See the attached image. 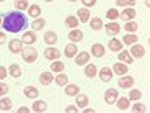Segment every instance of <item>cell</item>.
<instances>
[{"instance_id":"obj_25","label":"cell","mask_w":150,"mask_h":113,"mask_svg":"<svg viewBox=\"0 0 150 113\" xmlns=\"http://www.w3.org/2000/svg\"><path fill=\"white\" fill-rule=\"evenodd\" d=\"M77 13H79V16H77V18H79V21H82V23H88V20H90V11H88V8H79V11H77Z\"/></svg>"},{"instance_id":"obj_16","label":"cell","mask_w":150,"mask_h":113,"mask_svg":"<svg viewBox=\"0 0 150 113\" xmlns=\"http://www.w3.org/2000/svg\"><path fill=\"white\" fill-rule=\"evenodd\" d=\"M91 56L103 57V56H105V46L100 44V43H95V44L91 46Z\"/></svg>"},{"instance_id":"obj_10","label":"cell","mask_w":150,"mask_h":113,"mask_svg":"<svg viewBox=\"0 0 150 113\" xmlns=\"http://www.w3.org/2000/svg\"><path fill=\"white\" fill-rule=\"evenodd\" d=\"M88 61H90V53H86V51L75 54V64L77 66H85Z\"/></svg>"},{"instance_id":"obj_15","label":"cell","mask_w":150,"mask_h":113,"mask_svg":"<svg viewBox=\"0 0 150 113\" xmlns=\"http://www.w3.org/2000/svg\"><path fill=\"white\" fill-rule=\"evenodd\" d=\"M77 53H79V49H77L75 43H70V44L65 46V49H64V53L62 54H65V57H69V59H72V57H75Z\"/></svg>"},{"instance_id":"obj_51","label":"cell","mask_w":150,"mask_h":113,"mask_svg":"<svg viewBox=\"0 0 150 113\" xmlns=\"http://www.w3.org/2000/svg\"><path fill=\"white\" fill-rule=\"evenodd\" d=\"M0 26H2V18H0Z\"/></svg>"},{"instance_id":"obj_9","label":"cell","mask_w":150,"mask_h":113,"mask_svg":"<svg viewBox=\"0 0 150 113\" xmlns=\"http://www.w3.org/2000/svg\"><path fill=\"white\" fill-rule=\"evenodd\" d=\"M129 53H131L132 57H144L145 56V48H144L142 44H137V43H135V44H132Z\"/></svg>"},{"instance_id":"obj_24","label":"cell","mask_w":150,"mask_h":113,"mask_svg":"<svg viewBox=\"0 0 150 113\" xmlns=\"http://www.w3.org/2000/svg\"><path fill=\"white\" fill-rule=\"evenodd\" d=\"M79 92H80V87L75 85V84H67L65 85V95L67 97H75Z\"/></svg>"},{"instance_id":"obj_22","label":"cell","mask_w":150,"mask_h":113,"mask_svg":"<svg viewBox=\"0 0 150 113\" xmlns=\"http://www.w3.org/2000/svg\"><path fill=\"white\" fill-rule=\"evenodd\" d=\"M119 61H121V62H124V64L131 66L132 61H134V57L131 56L129 51H122V49H121V51H119Z\"/></svg>"},{"instance_id":"obj_12","label":"cell","mask_w":150,"mask_h":113,"mask_svg":"<svg viewBox=\"0 0 150 113\" xmlns=\"http://www.w3.org/2000/svg\"><path fill=\"white\" fill-rule=\"evenodd\" d=\"M105 30H106V33H108L109 36H116V34L121 31V26L116 21H109L108 25H105Z\"/></svg>"},{"instance_id":"obj_5","label":"cell","mask_w":150,"mask_h":113,"mask_svg":"<svg viewBox=\"0 0 150 113\" xmlns=\"http://www.w3.org/2000/svg\"><path fill=\"white\" fill-rule=\"evenodd\" d=\"M134 77H131V75H126L124 74L122 77H121L119 80H117V85H119V89H131L132 85H134Z\"/></svg>"},{"instance_id":"obj_20","label":"cell","mask_w":150,"mask_h":113,"mask_svg":"<svg viewBox=\"0 0 150 113\" xmlns=\"http://www.w3.org/2000/svg\"><path fill=\"white\" fill-rule=\"evenodd\" d=\"M8 74H10L13 79H18V77H21L23 72H21V67L13 62V64H10V67H8Z\"/></svg>"},{"instance_id":"obj_50","label":"cell","mask_w":150,"mask_h":113,"mask_svg":"<svg viewBox=\"0 0 150 113\" xmlns=\"http://www.w3.org/2000/svg\"><path fill=\"white\" fill-rule=\"evenodd\" d=\"M46 2H54V0H46Z\"/></svg>"},{"instance_id":"obj_42","label":"cell","mask_w":150,"mask_h":113,"mask_svg":"<svg viewBox=\"0 0 150 113\" xmlns=\"http://www.w3.org/2000/svg\"><path fill=\"white\" fill-rule=\"evenodd\" d=\"M117 7H134L135 0H116Z\"/></svg>"},{"instance_id":"obj_8","label":"cell","mask_w":150,"mask_h":113,"mask_svg":"<svg viewBox=\"0 0 150 113\" xmlns=\"http://www.w3.org/2000/svg\"><path fill=\"white\" fill-rule=\"evenodd\" d=\"M23 94H25L26 98H31V100H36V98L39 97V90H38L36 87H33V85L25 87V89H23Z\"/></svg>"},{"instance_id":"obj_3","label":"cell","mask_w":150,"mask_h":113,"mask_svg":"<svg viewBox=\"0 0 150 113\" xmlns=\"http://www.w3.org/2000/svg\"><path fill=\"white\" fill-rule=\"evenodd\" d=\"M117 97H119L117 89H108V90L105 92V102L108 103V105H114L116 100H117Z\"/></svg>"},{"instance_id":"obj_7","label":"cell","mask_w":150,"mask_h":113,"mask_svg":"<svg viewBox=\"0 0 150 113\" xmlns=\"http://www.w3.org/2000/svg\"><path fill=\"white\" fill-rule=\"evenodd\" d=\"M8 49H10L13 54H20L23 51V43L21 39H11L10 43H8Z\"/></svg>"},{"instance_id":"obj_37","label":"cell","mask_w":150,"mask_h":113,"mask_svg":"<svg viewBox=\"0 0 150 113\" xmlns=\"http://www.w3.org/2000/svg\"><path fill=\"white\" fill-rule=\"evenodd\" d=\"M44 25H46V20L44 18H36L33 21V25H31V28H33V31H39V30L44 28Z\"/></svg>"},{"instance_id":"obj_39","label":"cell","mask_w":150,"mask_h":113,"mask_svg":"<svg viewBox=\"0 0 150 113\" xmlns=\"http://www.w3.org/2000/svg\"><path fill=\"white\" fill-rule=\"evenodd\" d=\"M137 28H139V25H137L135 21H132V20L131 21H126V25H124V30L127 31V33H134Z\"/></svg>"},{"instance_id":"obj_43","label":"cell","mask_w":150,"mask_h":113,"mask_svg":"<svg viewBox=\"0 0 150 113\" xmlns=\"http://www.w3.org/2000/svg\"><path fill=\"white\" fill-rule=\"evenodd\" d=\"M8 85L7 84H4V82H0V97H4V95H7L8 94Z\"/></svg>"},{"instance_id":"obj_45","label":"cell","mask_w":150,"mask_h":113,"mask_svg":"<svg viewBox=\"0 0 150 113\" xmlns=\"http://www.w3.org/2000/svg\"><path fill=\"white\" fill-rule=\"evenodd\" d=\"M7 74H8V71L4 67V66H0V79H5V77H7Z\"/></svg>"},{"instance_id":"obj_35","label":"cell","mask_w":150,"mask_h":113,"mask_svg":"<svg viewBox=\"0 0 150 113\" xmlns=\"http://www.w3.org/2000/svg\"><path fill=\"white\" fill-rule=\"evenodd\" d=\"M129 100H132V102H137V100H140L142 98V92L139 90V89H132L131 87V92H129Z\"/></svg>"},{"instance_id":"obj_11","label":"cell","mask_w":150,"mask_h":113,"mask_svg":"<svg viewBox=\"0 0 150 113\" xmlns=\"http://www.w3.org/2000/svg\"><path fill=\"white\" fill-rule=\"evenodd\" d=\"M36 33L34 31H26V33L23 34V38H21V43L23 44H26V46H31V44H34L36 43Z\"/></svg>"},{"instance_id":"obj_48","label":"cell","mask_w":150,"mask_h":113,"mask_svg":"<svg viewBox=\"0 0 150 113\" xmlns=\"http://www.w3.org/2000/svg\"><path fill=\"white\" fill-rule=\"evenodd\" d=\"M5 41H7V36H5V33H0V44H4Z\"/></svg>"},{"instance_id":"obj_14","label":"cell","mask_w":150,"mask_h":113,"mask_svg":"<svg viewBox=\"0 0 150 113\" xmlns=\"http://www.w3.org/2000/svg\"><path fill=\"white\" fill-rule=\"evenodd\" d=\"M127 71H129V66L127 64H124V62H116L114 64V67H112V72L114 74H117V75H124V74H127Z\"/></svg>"},{"instance_id":"obj_49","label":"cell","mask_w":150,"mask_h":113,"mask_svg":"<svg viewBox=\"0 0 150 113\" xmlns=\"http://www.w3.org/2000/svg\"><path fill=\"white\" fill-rule=\"evenodd\" d=\"M83 112H85V113H93L95 110H93V108H88V107H85V108H83Z\"/></svg>"},{"instance_id":"obj_6","label":"cell","mask_w":150,"mask_h":113,"mask_svg":"<svg viewBox=\"0 0 150 113\" xmlns=\"http://www.w3.org/2000/svg\"><path fill=\"white\" fill-rule=\"evenodd\" d=\"M119 16L124 20V21H131V20H134V16H135L134 7H126L122 11H119Z\"/></svg>"},{"instance_id":"obj_44","label":"cell","mask_w":150,"mask_h":113,"mask_svg":"<svg viewBox=\"0 0 150 113\" xmlns=\"http://www.w3.org/2000/svg\"><path fill=\"white\" fill-rule=\"evenodd\" d=\"M82 4L85 5L86 8H88V7H95V5H96V0H82Z\"/></svg>"},{"instance_id":"obj_31","label":"cell","mask_w":150,"mask_h":113,"mask_svg":"<svg viewBox=\"0 0 150 113\" xmlns=\"http://www.w3.org/2000/svg\"><path fill=\"white\" fill-rule=\"evenodd\" d=\"M137 41H139V38L135 36L134 33H127L126 36L122 38V44H127V46H131V44H135Z\"/></svg>"},{"instance_id":"obj_27","label":"cell","mask_w":150,"mask_h":113,"mask_svg":"<svg viewBox=\"0 0 150 113\" xmlns=\"http://www.w3.org/2000/svg\"><path fill=\"white\" fill-rule=\"evenodd\" d=\"M44 41L47 43L49 46L51 44H56L59 39H57V33H54V31H46L44 33Z\"/></svg>"},{"instance_id":"obj_47","label":"cell","mask_w":150,"mask_h":113,"mask_svg":"<svg viewBox=\"0 0 150 113\" xmlns=\"http://www.w3.org/2000/svg\"><path fill=\"white\" fill-rule=\"evenodd\" d=\"M18 113H30V108L28 107H21V108H18Z\"/></svg>"},{"instance_id":"obj_36","label":"cell","mask_w":150,"mask_h":113,"mask_svg":"<svg viewBox=\"0 0 150 113\" xmlns=\"http://www.w3.org/2000/svg\"><path fill=\"white\" fill-rule=\"evenodd\" d=\"M65 26H69V28H77L79 26V18L77 16H74V15H70V16H67L65 18Z\"/></svg>"},{"instance_id":"obj_53","label":"cell","mask_w":150,"mask_h":113,"mask_svg":"<svg viewBox=\"0 0 150 113\" xmlns=\"http://www.w3.org/2000/svg\"><path fill=\"white\" fill-rule=\"evenodd\" d=\"M0 2H5V0H0Z\"/></svg>"},{"instance_id":"obj_18","label":"cell","mask_w":150,"mask_h":113,"mask_svg":"<svg viewBox=\"0 0 150 113\" xmlns=\"http://www.w3.org/2000/svg\"><path fill=\"white\" fill-rule=\"evenodd\" d=\"M69 39H70L72 43H80L83 39V33L80 30H77V28H74V30L69 33Z\"/></svg>"},{"instance_id":"obj_2","label":"cell","mask_w":150,"mask_h":113,"mask_svg":"<svg viewBox=\"0 0 150 113\" xmlns=\"http://www.w3.org/2000/svg\"><path fill=\"white\" fill-rule=\"evenodd\" d=\"M20 54H21L23 61L28 62V64H31V62H34V61L38 59V51L33 48V46H26V49H23Z\"/></svg>"},{"instance_id":"obj_13","label":"cell","mask_w":150,"mask_h":113,"mask_svg":"<svg viewBox=\"0 0 150 113\" xmlns=\"http://www.w3.org/2000/svg\"><path fill=\"white\" fill-rule=\"evenodd\" d=\"M98 75H100V79L103 80V82H109V80L112 79V69L109 67H103L98 71Z\"/></svg>"},{"instance_id":"obj_1","label":"cell","mask_w":150,"mask_h":113,"mask_svg":"<svg viewBox=\"0 0 150 113\" xmlns=\"http://www.w3.org/2000/svg\"><path fill=\"white\" fill-rule=\"evenodd\" d=\"M2 26L8 31V33H20L23 28L26 26V15L21 13L20 10L10 11L2 18Z\"/></svg>"},{"instance_id":"obj_40","label":"cell","mask_w":150,"mask_h":113,"mask_svg":"<svg viewBox=\"0 0 150 113\" xmlns=\"http://www.w3.org/2000/svg\"><path fill=\"white\" fill-rule=\"evenodd\" d=\"M15 7L16 10H28V7H30V4H28V0H16L15 2Z\"/></svg>"},{"instance_id":"obj_38","label":"cell","mask_w":150,"mask_h":113,"mask_svg":"<svg viewBox=\"0 0 150 113\" xmlns=\"http://www.w3.org/2000/svg\"><path fill=\"white\" fill-rule=\"evenodd\" d=\"M106 18L111 20V21L117 20V18H119V10H117V8H109V10L106 11Z\"/></svg>"},{"instance_id":"obj_28","label":"cell","mask_w":150,"mask_h":113,"mask_svg":"<svg viewBox=\"0 0 150 113\" xmlns=\"http://www.w3.org/2000/svg\"><path fill=\"white\" fill-rule=\"evenodd\" d=\"M90 21V28L93 31H100L103 28V20L101 18H98V16H95V18H91V20H88Z\"/></svg>"},{"instance_id":"obj_30","label":"cell","mask_w":150,"mask_h":113,"mask_svg":"<svg viewBox=\"0 0 150 113\" xmlns=\"http://www.w3.org/2000/svg\"><path fill=\"white\" fill-rule=\"evenodd\" d=\"M46 110H47V103L44 100H36L33 103V112L39 113V112H46Z\"/></svg>"},{"instance_id":"obj_34","label":"cell","mask_w":150,"mask_h":113,"mask_svg":"<svg viewBox=\"0 0 150 113\" xmlns=\"http://www.w3.org/2000/svg\"><path fill=\"white\" fill-rule=\"evenodd\" d=\"M28 15L33 16V18H38V16L41 15V7L39 5H30L28 7Z\"/></svg>"},{"instance_id":"obj_29","label":"cell","mask_w":150,"mask_h":113,"mask_svg":"<svg viewBox=\"0 0 150 113\" xmlns=\"http://www.w3.org/2000/svg\"><path fill=\"white\" fill-rule=\"evenodd\" d=\"M116 103H117V108L119 110H127L129 105H131V100L127 97H117Z\"/></svg>"},{"instance_id":"obj_17","label":"cell","mask_w":150,"mask_h":113,"mask_svg":"<svg viewBox=\"0 0 150 113\" xmlns=\"http://www.w3.org/2000/svg\"><path fill=\"white\" fill-rule=\"evenodd\" d=\"M75 105L79 107V108H85L88 105V97L85 94H77L75 95Z\"/></svg>"},{"instance_id":"obj_33","label":"cell","mask_w":150,"mask_h":113,"mask_svg":"<svg viewBox=\"0 0 150 113\" xmlns=\"http://www.w3.org/2000/svg\"><path fill=\"white\" fill-rule=\"evenodd\" d=\"M64 69H65V64H62L59 59H56V61H52V64H51V72H64Z\"/></svg>"},{"instance_id":"obj_4","label":"cell","mask_w":150,"mask_h":113,"mask_svg":"<svg viewBox=\"0 0 150 113\" xmlns=\"http://www.w3.org/2000/svg\"><path fill=\"white\" fill-rule=\"evenodd\" d=\"M60 56H62V51H59L57 48H51V46H49L44 51V57L49 61H56V59H59Z\"/></svg>"},{"instance_id":"obj_21","label":"cell","mask_w":150,"mask_h":113,"mask_svg":"<svg viewBox=\"0 0 150 113\" xmlns=\"http://www.w3.org/2000/svg\"><path fill=\"white\" fill-rule=\"evenodd\" d=\"M54 82L57 84V85H60V87H65L69 84V77H67V74L65 72H59V74L54 77Z\"/></svg>"},{"instance_id":"obj_41","label":"cell","mask_w":150,"mask_h":113,"mask_svg":"<svg viewBox=\"0 0 150 113\" xmlns=\"http://www.w3.org/2000/svg\"><path fill=\"white\" fill-rule=\"evenodd\" d=\"M132 112L134 113H144V112H147V107L139 102V103H135V105H132Z\"/></svg>"},{"instance_id":"obj_52","label":"cell","mask_w":150,"mask_h":113,"mask_svg":"<svg viewBox=\"0 0 150 113\" xmlns=\"http://www.w3.org/2000/svg\"><path fill=\"white\" fill-rule=\"evenodd\" d=\"M69 2H77V0H69Z\"/></svg>"},{"instance_id":"obj_46","label":"cell","mask_w":150,"mask_h":113,"mask_svg":"<svg viewBox=\"0 0 150 113\" xmlns=\"http://www.w3.org/2000/svg\"><path fill=\"white\" fill-rule=\"evenodd\" d=\"M65 112L67 113H75V112H79V107H75V105H70L65 108Z\"/></svg>"},{"instance_id":"obj_23","label":"cell","mask_w":150,"mask_h":113,"mask_svg":"<svg viewBox=\"0 0 150 113\" xmlns=\"http://www.w3.org/2000/svg\"><path fill=\"white\" fill-rule=\"evenodd\" d=\"M122 41H119V39H109L108 43V48L111 49L112 53H119L121 49H122Z\"/></svg>"},{"instance_id":"obj_26","label":"cell","mask_w":150,"mask_h":113,"mask_svg":"<svg viewBox=\"0 0 150 113\" xmlns=\"http://www.w3.org/2000/svg\"><path fill=\"white\" fill-rule=\"evenodd\" d=\"M96 74H98L96 66H95V64H88V62H86V64H85V75H86V77H88V79H93Z\"/></svg>"},{"instance_id":"obj_32","label":"cell","mask_w":150,"mask_h":113,"mask_svg":"<svg viewBox=\"0 0 150 113\" xmlns=\"http://www.w3.org/2000/svg\"><path fill=\"white\" fill-rule=\"evenodd\" d=\"M11 105H13V102H11L10 98H0V112H8V110H11Z\"/></svg>"},{"instance_id":"obj_19","label":"cell","mask_w":150,"mask_h":113,"mask_svg":"<svg viewBox=\"0 0 150 113\" xmlns=\"http://www.w3.org/2000/svg\"><path fill=\"white\" fill-rule=\"evenodd\" d=\"M52 80H54V75H52L51 71L42 72V74L39 75V82H41L42 85H49V84H52Z\"/></svg>"}]
</instances>
